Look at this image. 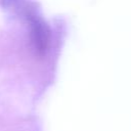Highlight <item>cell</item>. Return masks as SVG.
Masks as SVG:
<instances>
[]
</instances>
